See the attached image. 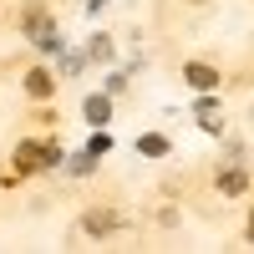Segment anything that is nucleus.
Listing matches in <instances>:
<instances>
[{
    "label": "nucleus",
    "instance_id": "nucleus-3",
    "mask_svg": "<svg viewBox=\"0 0 254 254\" xmlns=\"http://www.w3.org/2000/svg\"><path fill=\"white\" fill-rule=\"evenodd\" d=\"M26 92H31V97H51V92H56L51 71H31V76H26Z\"/></svg>",
    "mask_w": 254,
    "mask_h": 254
},
{
    "label": "nucleus",
    "instance_id": "nucleus-1",
    "mask_svg": "<svg viewBox=\"0 0 254 254\" xmlns=\"http://www.w3.org/2000/svg\"><path fill=\"white\" fill-rule=\"evenodd\" d=\"M183 76H188V87H198V92H214V87H219V71L203 66V61H188Z\"/></svg>",
    "mask_w": 254,
    "mask_h": 254
},
{
    "label": "nucleus",
    "instance_id": "nucleus-4",
    "mask_svg": "<svg viewBox=\"0 0 254 254\" xmlns=\"http://www.w3.org/2000/svg\"><path fill=\"white\" fill-rule=\"evenodd\" d=\"M107 117H112V102H107V97H87V122H92V127H102Z\"/></svg>",
    "mask_w": 254,
    "mask_h": 254
},
{
    "label": "nucleus",
    "instance_id": "nucleus-7",
    "mask_svg": "<svg viewBox=\"0 0 254 254\" xmlns=\"http://www.w3.org/2000/svg\"><path fill=\"white\" fill-rule=\"evenodd\" d=\"M87 56H92V61H112V36H97Z\"/></svg>",
    "mask_w": 254,
    "mask_h": 254
},
{
    "label": "nucleus",
    "instance_id": "nucleus-8",
    "mask_svg": "<svg viewBox=\"0 0 254 254\" xmlns=\"http://www.w3.org/2000/svg\"><path fill=\"white\" fill-rule=\"evenodd\" d=\"M137 147H142V153H147V158H163V153H168V142H163V137H153V132H147V137H142Z\"/></svg>",
    "mask_w": 254,
    "mask_h": 254
},
{
    "label": "nucleus",
    "instance_id": "nucleus-10",
    "mask_svg": "<svg viewBox=\"0 0 254 254\" xmlns=\"http://www.w3.org/2000/svg\"><path fill=\"white\" fill-rule=\"evenodd\" d=\"M249 239H254V224H249Z\"/></svg>",
    "mask_w": 254,
    "mask_h": 254
},
{
    "label": "nucleus",
    "instance_id": "nucleus-6",
    "mask_svg": "<svg viewBox=\"0 0 254 254\" xmlns=\"http://www.w3.org/2000/svg\"><path fill=\"white\" fill-rule=\"evenodd\" d=\"M198 122L208 127V132H219V107L214 102H198Z\"/></svg>",
    "mask_w": 254,
    "mask_h": 254
},
{
    "label": "nucleus",
    "instance_id": "nucleus-5",
    "mask_svg": "<svg viewBox=\"0 0 254 254\" xmlns=\"http://www.w3.org/2000/svg\"><path fill=\"white\" fill-rule=\"evenodd\" d=\"M219 188L224 193H244V168H229V173L219 178Z\"/></svg>",
    "mask_w": 254,
    "mask_h": 254
},
{
    "label": "nucleus",
    "instance_id": "nucleus-2",
    "mask_svg": "<svg viewBox=\"0 0 254 254\" xmlns=\"http://www.w3.org/2000/svg\"><path fill=\"white\" fill-rule=\"evenodd\" d=\"M81 229H87V234H112V229H117V214H112V208H92V214L81 219Z\"/></svg>",
    "mask_w": 254,
    "mask_h": 254
},
{
    "label": "nucleus",
    "instance_id": "nucleus-9",
    "mask_svg": "<svg viewBox=\"0 0 254 254\" xmlns=\"http://www.w3.org/2000/svg\"><path fill=\"white\" fill-rule=\"evenodd\" d=\"M188 5H203V0H188Z\"/></svg>",
    "mask_w": 254,
    "mask_h": 254
}]
</instances>
